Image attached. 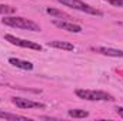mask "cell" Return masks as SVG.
<instances>
[{"label":"cell","mask_w":123,"mask_h":121,"mask_svg":"<svg viewBox=\"0 0 123 121\" xmlns=\"http://www.w3.org/2000/svg\"><path fill=\"white\" fill-rule=\"evenodd\" d=\"M1 23L4 26H10V27H16V29H23V30L29 31H40L42 27L34 23L33 20H29L26 17H16V16H4V19H1Z\"/></svg>","instance_id":"6da1fadb"},{"label":"cell","mask_w":123,"mask_h":121,"mask_svg":"<svg viewBox=\"0 0 123 121\" xmlns=\"http://www.w3.org/2000/svg\"><path fill=\"white\" fill-rule=\"evenodd\" d=\"M76 95L79 98L87 100V101H113V95L100 90H76Z\"/></svg>","instance_id":"7a4b0ae2"},{"label":"cell","mask_w":123,"mask_h":121,"mask_svg":"<svg viewBox=\"0 0 123 121\" xmlns=\"http://www.w3.org/2000/svg\"><path fill=\"white\" fill-rule=\"evenodd\" d=\"M62 4L67 6V7H72L74 10H79V11H83V13H87V14H93V16H103V11L97 10L96 7H92L90 4L82 1V0H56Z\"/></svg>","instance_id":"3957f363"},{"label":"cell","mask_w":123,"mask_h":121,"mask_svg":"<svg viewBox=\"0 0 123 121\" xmlns=\"http://www.w3.org/2000/svg\"><path fill=\"white\" fill-rule=\"evenodd\" d=\"M4 40L9 41L13 46H19V47H23V49H30V50H37V51L43 50V47L39 43H34V41H30V40H25V38L16 37L13 34H4Z\"/></svg>","instance_id":"277c9868"},{"label":"cell","mask_w":123,"mask_h":121,"mask_svg":"<svg viewBox=\"0 0 123 121\" xmlns=\"http://www.w3.org/2000/svg\"><path fill=\"white\" fill-rule=\"evenodd\" d=\"M12 103L19 107V108H46V105L43 103H37V101H31L27 98H23V97H13L12 98Z\"/></svg>","instance_id":"5b68a950"},{"label":"cell","mask_w":123,"mask_h":121,"mask_svg":"<svg viewBox=\"0 0 123 121\" xmlns=\"http://www.w3.org/2000/svg\"><path fill=\"white\" fill-rule=\"evenodd\" d=\"M53 24L62 30L70 31V33H80L82 31V27L79 24H74L70 20H53Z\"/></svg>","instance_id":"8992f818"},{"label":"cell","mask_w":123,"mask_h":121,"mask_svg":"<svg viewBox=\"0 0 123 121\" xmlns=\"http://www.w3.org/2000/svg\"><path fill=\"white\" fill-rule=\"evenodd\" d=\"M93 51L103 54V56H109V57H123V50L117 49H110V47H92Z\"/></svg>","instance_id":"52a82bcc"},{"label":"cell","mask_w":123,"mask_h":121,"mask_svg":"<svg viewBox=\"0 0 123 121\" xmlns=\"http://www.w3.org/2000/svg\"><path fill=\"white\" fill-rule=\"evenodd\" d=\"M49 46L53 47V49H60V50H66V51H73L74 50V46L69 41H62V40H53V41H49Z\"/></svg>","instance_id":"ba28073f"},{"label":"cell","mask_w":123,"mask_h":121,"mask_svg":"<svg viewBox=\"0 0 123 121\" xmlns=\"http://www.w3.org/2000/svg\"><path fill=\"white\" fill-rule=\"evenodd\" d=\"M9 63L17 68H22V70H33V64L30 61L26 60H20V59H16V57H10L9 59Z\"/></svg>","instance_id":"9c48e42d"},{"label":"cell","mask_w":123,"mask_h":121,"mask_svg":"<svg viewBox=\"0 0 123 121\" xmlns=\"http://www.w3.org/2000/svg\"><path fill=\"white\" fill-rule=\"evenodd\" d=\"M46 13L50 14V16H55V17H60L63 20H72V16L62 11V10H57V9H52V7H47L46 9Z\"/></svg>","instance_id":"30bf717a"},{"label":"cell","mask_w":123,"mask_h":121,"mask_svg":"<svg viewBox=\"0 0 123 121\" xmlns=\"http://www.w3.org/2000/svg\"><path fill=\"white\" fill-rule=\"evenodd\" d=\"M67 114H69V117H72V118H86V117H89V111H85V110H80V108L69 110Z\"/></svg>","instance_id":"8fae6325"},{"label":"cell","mask_w":123,"mask_h":121,"mask_svg":"<svg viewBox=\"0 0 123 121\" xmlns=\"http://www.w3.org/2000/svg\"><path fill=\"white\" fill-rule=\"evenodd\" d=\"M0 118H4V120H30L25 116H17V114H12V113H6V111H0Z\"/></svg>","instance_id":"7c38bea8"},{"label":"cell","mask_w":123,"mask_h":121,"mask_svg":"<svg viewBox=\"0 0 123 121\" xmlns=\"http://www.w3.org/2000/svg\"><path fill=\"white\" fill-rule=\"evenodd\" d=\"M17 11V9L16 7H12V6H9V4H0V14H13V13H16Z\"/></svg>","instance_id":"4fadbf2b"},{"label":"cell","mask_w":123,"mask_h":121,"mask_svg":"<svg viewBox=\"0 0 123 121\" xmlns=\"http://www.w3.org/2000/svg\"><path fill=\"white\" fill-rule=\"evenodd\" d=\"M107 3H110L112 6H116V7H122L123 9V0H106Z\"/></svg>","instance_id":"5bb4252c"},{"label":"cell","mask_w":123,"mask_h":121,"mask_svg":"<svg viewBox=\"0 0 123 121\" xmlns=\"http://www.w3.org/2000/svg\"><path fill=\"white\" fill-rule=\"evenodd\" d=\"M115 111H116V114H117L119 117H122V118H123V107L116 105V107H115Z\"/></svg>","instance_id":"9a60e30c"}]
</instances>
